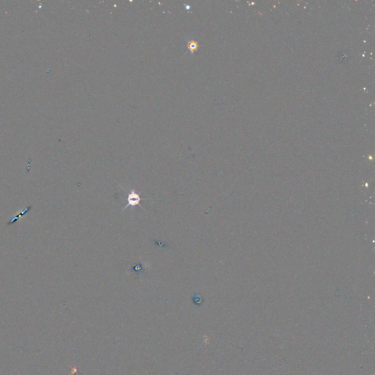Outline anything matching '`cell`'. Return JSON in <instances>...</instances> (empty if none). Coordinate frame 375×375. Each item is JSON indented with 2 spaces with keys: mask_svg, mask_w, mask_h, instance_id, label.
Masks as SVG:
<instances>
[{
  "mask_svg": "<svg viewBox=\"0 0 375 375\" xmlns=\"http://www.w3.org/2000/svg\"><path fill=\"white\" fill-rule=\"evenodd\" d=\"M145 199H141L140 197V194L139 193L136 192L135 190H131L129 193H128V197H127V204L125 206V208H123V211H124L125 210L127 209L129 207H135V206H139L140 208H141L142 210H144V208H142L140 204V202L141 200Z\"/></svg>",
  "mask_w": 375,
  "mask_h": 375,
  "instance_id": "cell-1",
  "label": "cell"
},
{
  "mask_svg": "<svg viewBox=\"0 0 375 375\" xmlns=\"http://www.w3.org/2000/svg\"><path fill=\"white\" fill-rule=\"evenodd\" d=\"M199 48V43H197L196 41H194V40H190L188 43H187V48L189 50L190 52H194L196 50L198 49Z\"/></svg>",
  "mask_w": 375,
  "mask_h": 375,
  "instance_id": "cell-2",
  "label": "cell"
},
{
  "mask_svg": "<svg viewBox=\"0 0 375 375\" xmlns=\"http://www.w3.org/2000/svg\"><path fill=\"white\" fill-rule=\"evenodd\" d=\"M30 209H31V207H28V208H27V210H23V211H22V212H21V213H19V214H18V216H16V217H15V218H14L13 219V220H11V221H10V222H9V223H8V225H9V224H13V223H14V222H15V221H16V219H17V218H18V217H19V216H22V215H23H23H24V213H26V212H28V211H29V210H30Z\"/></svg>",
  "mask_w": 375,
  "mask_h": 375,
  "instance_id": "cell-3",
  "label": "cell"
}]
</instances>
